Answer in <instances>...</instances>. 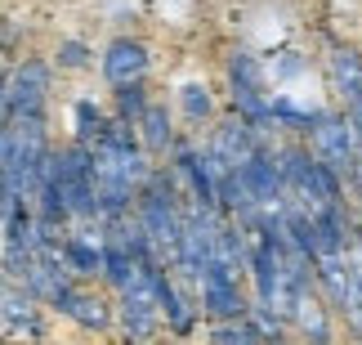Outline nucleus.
<instances>
[{"label":"nucleus","instance_id":"2eb2a0df","mask_svg":"<svg viewBox=\"0 0 362 345\" xmlns=\"http://www.w3.org/2000/svg\"><path fill=\"white\" fill-rule=\"evenodd\" d=\"M157 310H165V319H170L179 332H184V327L192 323V319H188V305L179 300V292H175V287L165 283V278H157Z\"/></svg>","mask_w":362,"mask_h":345},{"label":"nucleus","instance_id":"b1692460","mask_svg":"<svg viewBox=\"0 0 362 345\" xmlns=\"http://www.w3.org/2000/svg\"><path fill=\"white\" fill-rule=\"evenodd\" d=\"M0 126H5V86H0Z\"/></svg>","mask_w":362,"mask_h":345},{"label":"nucleus","instance_id":"6e6552de","mask_svg":"<svg viewBox=\"0 0 362 345\" xmlns=\"http://www.w3.org/2000/svg\"><path fill=\"white\" fill-rule=\"evenodd\" d=\"M202 296H206V310L215 319H242L246 300L238 292V283H219V278H202Z\"/></svg>","mask_w":362,"mask_h":345},{"label":"nucleus","instance_id":"9b49d317","mask_svg":"<svg viewBox=\"0 0 362 345\" xmlns=\"http://www.w3.org/2000/svg\"><path fill=\"white\" fill-rule=\"evenodd\" d=\"M63 256H67V265L76 273H99L103 269V247H90L86 238H67Z\"/></svg>","mask_w":362,"mask_h":345},{"label":"nucleus","instance_id":"20e7f679","mask_svg":"<svg viewBox=\"0 0 362 345\" xmlns=\"http://www.w3.org/2000/svg\"><path fill=\"white\" fill-rule=\"evenodd\" d=\"M313 144H317V153H322L327 162V171L331 175H340V171H349L354 166V135L349 126H344L340 117H313Z\"/></svg>","mask_w":362,"mask_h":345},{"label":"nucleus","instance_id":"423d86ee","mask_svg":"<svg viewBox=\"0 0 362 345\" xmlns=\"http://www.w3.org/2000/svg\"><path fill=\"white\" fill-rule=\"evenodd\" d=\"M250 153H255V144H250V126H246V121H228V126L219 130V144H215L211 157H215L224 171H238Z\"/></svg>","mask_w":362,"mask_h":345},{"label":"nucleus","instance_id":"f257e3e1","mask_svg":"<svg viewBox=\"0 0 362 345\" xmlns=\"http://www.w3.org/2000/svg\"><path fill=\"white\" fill-rule=\"evenodd\" d=\"M54 179H59V198L72 215H99V202H94V162H90L86 144L54 157Z\"/></svg>","mask_w":362,"mask_h":345},{"label":"nucleus","instance_id":"4468645a","mask_svg":"<svg viewBox=\"0 0 362 345\" xmlns=\"http://www.w3.org/2000/svg\"><path fill=\"white\" fill-rule=\"evenodd\" d=\"M139 121H144V140H148V148H165V140H170V121H165V108L148 103L144 113H139Z\"/></svg>","mask_w":362,"mask_h":345},{"label":"nucleus","instance_id":"f3484780","mask_svg":"<svg viewBox=\"0 0 362 345\" xmlns=\"http://www.w3.org/2000/svg\"><path fill=\"white\" fill-rule=\"evenodd\" d=\"M99 130H103L99 108H94V103H76V135H81V144L99 140Z\"/></svg>","mask_w":362,"mask_h":345},{"label":"nucleus","instance_id":"412c9836","mask_svg":"<svg viewBox=\"0 0 362 345\" xmlns=\"http://www.w3.org/2000/svg\"><path fill=\"white\" fill-rule=\"evenodd\" d=\"M349 300H354V310H362V265L354 269V278H349Z\"/></svg>","mask_w":362,"mask_h":345},{"label":"nucleus","instance_id":"f03ea898","mask_svg":"<svg viewBox=\"0 0 362 345\" xmlns=\"http://www.w3.org/2000/svg\"><path fill=\"white\" fill-rule=\"evenodd\" d=\"M139 229H144L148 247H157V251L175 256V242H179V215H175L170 188H165L161 179L144 193V206H139Z\"/></svg>","mask_w":362,"mask_h":345},{"label":"nucleus","instance_id":"a211bd4d","mask_svg":"<svg viewBox=\"0 0 362 345\" xmlns=\"http://www.w3.org/2000/svg\"><path fill=\"white\" fill-rule=\"evenodd\" d=\"M184 108H188L192 117H206V113H211V94H206V86H188L184 90Z\"/></svg>","mask_w":362,"mask_h":345},{"label":"nucleus","instance_id":"5701e85b","mask_svg":"<svg viewBox=\"0 0 362 345\" xmlns=\"http://www.w3.org/2000/svg\"><path fill=\"white\" fill-rule=\"evenodd\" d=\"M349 135H358V140H362V99L349 103Z\"/></svg>","mask_w":362,"mask_h":345},{"label":"nucleus","instance_id":"0eeeda50","mask_svg":"<svg viewBox=\"0 0 362 345\" xmlns=\"http://www.w3.org/2000/svg\"><path fill=\"white\" fill-rule=\"evenodd\" d=\"M331 77H336V90L349 103L362 99V59H358L349 45H336V50H331Z\"/></svg>","mask_w":362,"mask_h":345},{"label":"nucleus","instance_id":"ddd939ff","mask_svg":"<svg viewBox=\"0 0 362 345\" xmlns=\"http://www.w3.org/2000/svg\"><path fill=\"white\" fill-rule=\"evenodd\" d=\"M59 305H63L67 314H72L76 323H86V327H103V323H107V314H103L99 300H90V296H81V292H67V296L59 300Z\"/></svg>","mask_w":362,"mask_h":345},{"label":"nucleus","instance_id":"7ed1b4c3","mask_svg":"<svg viewBox=\"0 0 362 345\" xmlns=\"http://www.w3.org/2000/svg\"><path fill=\"white\" fill-rule=\"evenodd\" d=\"M45 90H49V67L23 63L5 86V117H40L45 113Z\"/></svg>","mask_w":362,"mask_h":345},{"label":"nucleus","instance_id":"dca6fc26","mask_svg":"<svg viewBox=\"0 0 362 345\" xmlns=\"http://www.w3.org/2000/svg\"><path fill=\"white\" fill-rule=\"evenodd\" d=\"M215 345H264V341L246 323H224V327H215Z\"/></svg>","mask_w":362,"mask_h":345},{"label":"nucleus","instance_id":"4be33fe9","mask_svg":"<svg viewBox=\"0 0 362 345\" xmlns=\"http://www.w3.org/2000/svg\"><path fill=\"white\" fill-rule=\"evenodd\" d=\"M63 63L67 67H81V63H86V50H81V45H63Z\"/></svg>","mask_w":362,"mask_h":345},{"label":"nucleus","instance_id":"9d476101","mask_svg":"<svg viewBox=\"0 0 362 345\" xmlns=\"http://www.w3.org/2000/svg\"><path fill=\"white\" fill-rule=\"evenodd\" d=\"M0 319L9 323V332H36L32 305H27L18 292H9V287H0Z\"/></svg>","mask_w":362,"mask_h":345},{"label":"nucleus","instance_id":"aec40b11","mask_svg":"<svg viewBox=\"0 0 362 345\" xmlns=\"http://www.w3.org/2000/svg\"><path fill=\"white\" fill-rule=\"evenodd\" d=\"M144 90H139V81H134V86H121V113L125 117H139V113H144Z\"/></svg>","mask_w":362,"mask_h":345},{"label":"nucleus","instance_id":"6ab92c4d","mask_svg":"<svg viewBox=\"0 0 362 345\" xmlns=\"http://www.w3.org/2000/svg\"><path fill=\"white\" fill-rule=\"evenodd\" d=\"M255 63L246 59V54H238V59H233V86H246V90H255Z\"/></svg>","mask_w":362,"mask_h":345},{"label":"nucleus","instance_id":"f8f14e48","mask_svg":"<svg viewBox=\"0 0 362 345\" xmlns=\"http://www.w3.org/2000/svg\"><path fill=\"white\" fill-rule=\"evenodd\" d=\"M134 269H139V265L130 260V251H125L121 242L107 238V247H103V273H107V278H112L117 287H125V283L134 278Z\"/></svg>","mask_w":362,"mask_h":345},{"label":"nucleus","instance_id":"1a4fd4ad","mask_svg":"<svg viewBox=\"0 0 362 345\" xmlns=\"http://www.w3.org/2000/svg\"><path fill=\"white\" fill-rule=\"evenodd\" d=\"M309 283H300L296 287V305H291V314L300 319V327L309 332L313 341H327V319H322V305L313 300V292H304Z\"/></svg>","mask_w":362,"mask_h":345},{"label":"nucleus","instance_id":"39448f33","mask_svg":"<svg viewBox=\"0 0 362 345\" xmlns=\"http://www.w3.org/2000/svg\"><path fill=\"white\" fill-rule=\"evenodd\" d=\"M144 67H148V54H144L139 40H117L103 59V72H107L112 86H134V81L144 77Z\"/></svg>","mask_w":362,"mask_h":345}]
</instances>
